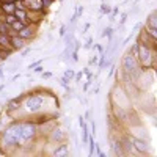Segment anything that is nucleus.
I'll return each instance as SVG.
<instances>
[{"instance_id": "nucleus-1", "label": "nucleus", "mask_w": 157, "mask_h": 157, "mask_svg": "<svg viewBox=\"0 0 157 157\" xmlns=\"http://www.w3.org/2000/svg\"><path fill=\"white\" fill-rule=\"evenodd\" d=\"M22 145L21 140V121H13L5 127V130L0 135V146L2 148H17Z\"/></svg>"}, {"instance_id": "nucleus-18", "label": "nucleus", "mask_w": 157, "mask_h": 157, "mask_svg": "<svg viewBox=\"0 0 157 157\" xmlns=\"http://www.w3.org/2000/svg\"><path fill=\"white\" fill-rule=\"evenodd\" d=\"M110 13H112V8L109 5H105V3L101 5V14H110Z\"/></svg>"}, {"instance_id": "nucleus-20", "label": "nucleus", "mask_w": 157, "mask_h": 157, "mask_svg": "<svg viewBox=\"0 0 157 157\" xmlns=\"http://www.w3.org/2000/svg\"><path fill=\"white\" fill-rule=\"evenodd\" d=\"M63 75H64V77H68L69 80H71V78H74L75 72H74V69H66V71H64V74H63Z\"/></svg>"}, {"instance_id": "nucleus-14", "label": "nucleus", "mask_w": 157, "mask_h": 157, "mask_svg": "<svg viewBox=\"0 0 157 157\" xmlns=\"http://www.w3.org/2000/svg\"><path fill=\"white\" fill-rule=\"evenodd\" d=\"M146 27L148 29H157V11H152L146 19Z\"/></svg>"}, {"instance_id": "nucleus-12", "label": "nucleus", "mask_w": 157, "mask_h": 157, "mask_svg": "<svg viewBox=\"0 0 157 157\" xmlns=\"http://www.w3.org/2000/svg\"><path fill=\"white\" fill-rule=\"evenodd\" d=\"M68 152H69V149H68L66 145H64V141H63V143H57V148L54 149V155H57V157H64V155H68Z\"/></svg>"}, {"instance_id": "nucleus-17", "label": "nucleus", "mask_w": 157, "mask_h": 157, "mask_svg": "<svg viewBox=\"0 0 157 157\" xmlns=\"http://www.w3.org/2000/svg\"><path fill=\"white\" fill-rule=\"evenodd\" d=\"M69 82H71V80H69L68 77H64V75H63V77L60 78V85H61V86H63L64 90H66V88H69Z\"/></svg>"}, {"instance_id": "nucleus-24", "label": "nucleus", "mask_w": 157, "mask_h": 157, "mask_svg": "<svg viewBox=\"0 0 157 157\" xmlns=\"http://www.w3.org/2000/svg\"><path fill=\"white\" fill-rule=\"evenodd\" d=\"M91 44H93V38H88V39H86V44H85L83 47H85V49H91V47H93Z\"/></svg>"}, {"instance_id": "nucleus-31", "label": "nucleus", "mask_w": 157, "mask_h": 157, "mask_svg": "<svg viewBox=\"0 0 157 157\" xmlns=\"http://www.w3.org/2000/svg\"><path fill=\"white\" fill-rule=\"evenodd\" d=\"M33 69H35V72H43V68H41V66H39V64H38V66H36V68H33Z\"/></svg>"}, {"instance_id": "nucleus-23", "label": "nucleus", "mask_w": 157, "mask_h": 157, "mask_svg": "<svg viewBox=\"0 0 157 157\" xmlns=\"http://www.w3.org/2000/svg\"><path fill=\"white\" fill-rule=\"evenodd\" d=\"M98 61H99V58L94 55V57H91L90 58V61H88V64H90V66H91V64H98Z\"/></svg>"}, {"instance_id": "nucleus-32", "label": "nucleus", "mask_w": 157, "mask_h": 157, "mask_svg": "<svg viewBox=\"0 0 157 157\" xmlns=\"http://www.w3.org/2000/svg\"><path fill=\"white\" fill-rule=\"evenodd\" d=\"M50 72H43V78H50Z\"/></svg>"}, {"instance_id": "nucleus-5", "label": "nucleus", "mask_w": 157, "mask_h": 157, "mask_svg": "<svg viewBox=\"0 0 157 157\" xmlns=\"http://www.w3.org/2000/svg\"><path fill=\"white\" fill-rule=\"evenodd\" d=\"M38 137V124L35 121H21V140L22 145H27Z\"/></svg>"}, {"instance_id": "nucleus-7", "label": "nucleus", "mask_w": 157, "mask_h": 157, "mask_svg": "<svg viewBox=\"0 0 157 157\" xmlns=\"http://www.w3.org/2000/svg\"><path fill=\"white\" fill-rule=\"evenodd\" d=\"M130 140H132V146H134V151L137 154H149L151 152L149 141H145L143 138H137L132 135H130Z\"/></svg>"}, {"instance_id": "nucleus-16", "label": "nucleus", "mask_w": 157, "mask_h": 157, "mask_svg": "<svg viewBox=\"0 0 157 157\" xmlns=\"http://www.w3.org/2000/svg\"><path fill=\"white\" fill-rule=\"evenodd\" d=\"M101 36L102 38H109V41H112V36H113V29L112 27H105V29H104L102 30V33H101Z\"/></svg>"}, {"instance_id": "nucleus-33", "label": "nucleus", "mask_w": 157, "mask_h": 157, "mask_svg": "<svg viewBox=\"0 0 157 157\" xmlns=\"http://www.w3.org/2000/svg\"><path fill=\"white\" fill-rule=\"evenodd\" d=\"M94 47H96L99 52H102V50H104V49H102V46H99V44H98V46H94Z\"/></svg>"}, {"instance_id": "nucleus-2", "label": "nucleus", "mask_w": 157, "mask_h": 157, "mask_svg": "<svg viewBox=\"0 0 157 157\" xmlns=\"http://www.w3.org/2000/svg\"><path fill=\"white\" fill-rule=\"evenodd\" d=\"M137 60L145 69H152L154 66V60H155V49L146 46V44H141L138 43L137 47Z\"/></svg>"}, {"instance_id": "nucleus-3", "label": "nucleus", "mask_w": 157, "mask_h": 157, "mask_svg": "<svg viewBox=\"0 0 157 157\" xmlns=\"http://www.w3.org/2000/svg\"><path fill=\"white\" fill-rule=\"evenodd\" d=\"M121 66H123V72H124V74H129L130 78H132V82L135 83V78H137V75H138V72H140V63H138L137 57H135L130 50L123 57Z\"/></svg>"}, {"instance_id": "nucleus-30", "label": "nucleus", "mask_w": 157, "mask_h": 157, "mask_svg": "<svg viewBox=\"0 0 157 157\" xmlns=\"http://www.w3.org/2000/svg\"><path fill=\"white\" fill-rule=\"evenodd\" d=\"M141 27H143V24H141V22H137V24H135V27H134V32H135V30H140Z\"/></svg>"}, {"instance_id": "nucleus-11", "label": "nucleus", "mask_w": 157, "mask_h": 157, "mask_svg": "<svg viewBox=\"0 0 157 157\" xmlns=\"http://www.w3.org/2000/svg\"><path fill=\"white\" fill-rule=\"evenodd\" d=\"M13 14L16 16V19H19V21H24L25 24H29V11L25 10V8H16Z\"/></svg>"}, {"instance_id": "nucleus-19", "label": "nucleus", "mask_w": 157, "mask_h": 157, "mask_svg": "<svg viewBox=\"0 0 157 157\" xmlns=\"http://www.w3.org/2000/svg\"><path fill=\"white\" fill-rule=\"evenodd\" d=\"M3 21H5L6 24H13V22L16 21V16H14V14H6V16L3 17Z\"/></svg>"}, {"instance_id": "nucleus-8", "label": "nucleus", "mask_w": 157, "mask_h": 157, "mask_svg": "<svg viewBox=\"0 0 157 157\" xmlns=\"http://www.w3.org/2000/svg\"><path fill=\"white\" fill-rule=\"evenodd\" d=\"M10 43L13 50H22L25 47V39H22L19 35H11L10 36Z\"/></svg>"}, {"instance_id": "nucleus-28", "label": "nucleus", "mask_w": 157, "mask_h": 157, "mask_svg": "<svg viewBox=\"0 0 157 157\" xmlns=\"http://www.w3.org/2000/svg\"><path fill=\"white\" fill-rule=\"evenodd\" d=\"M30 52H32V49H29V47H27V49H24V50H22V57H27Z\"/></svg>"}, {"instance_id": "nucleus-9", "label": "nucleus", "mask_w": 157, "mask_h": 157, "mask_svg": "<svg viewBox=\"0 0 157 157\" xmlns=\"http://www.w3.org/2000/svg\"><path fill=\"white\" fill-rule=\"evenodd\" d=\"M17 35H19L22 39H25V41H27V39L35 38L36 32H35V27H32V25H29V24H27L22 30H19V32H17Z\"/></svg>"}, {"instance_id": "nucleus-26", "label": "nucleus", "mask_w": 157, "mask_h": 157, "mask_svg": "<svg viewBox=\"0 0 157 157\" xmlns=\"http://www.w3.org/2000/svg\"><path fill=\"white\" fill-rule=\"evenodd\" d=\"M66 35V25H61L60 27V36H64Z\"/></svg>"}, {"instance_id": "nucleus-36", "label": "nucleus", "mask_w": 157, "mask_h": 157, "mask_svg": "<svg viewBox=\"0 0 157 157\" xmlns=\"http://www.w3.org/2000/svg\"><path fill=\"white\" fill-rule=\"evenodd\" d=\"M61 2H63V0H61Z\"/></svg>"}, {"instance_id": "nucleus-10", "label": "nucleus", "mask_w": 157, "mask_h": 157, "mask_svg": "<svg viewBox=\"0 0 157 157\" xmlns=\"http://www.w3.org/2000/svg\"><path fill=\"white\" fill-rule=\"evenodd\" d=\"M112 152L115 154V155H126V152H124V148H123V143H121V140L118 138V140H112Z\"/></svg>"}, {"instance_id": "nucleus-13", "label": "nucleus", "mask_w": 157, "mask_h": 157, "mask_svg": "<svg viewBox=\"0 0 157 157\" xmlns=\"http://www.w3.org/2000/svg\"><path fill=\"white\" fill-rule=\"evenodd\" d=\"M0 8L3 10L5 14H13L14 10H16V3L13 2V0H6V2H3L2 5H0Z\"/></svg>"}, {"instance_id": "nucleus-35", "label": "nucleus", "mask_w": 157, "mask_h": 157, "mask_svg": "<svg viewBox=\"0 0 157 157\" xmlns=\"http://www.w3.org/2000/svg\"><path fill=\"white\" fill-rule=\"evenodd\" d=\"M0 61H2V49H0Z\"/></svg>"}, {"instance_id": "nucleus-29", "label": "nucleus", "mask_w": 157, "mask_h": 157, "mask_svg": "<svg viewBox=\"0 0 157 157\" xmlns=\"http://www.w3.org/2000/svg\"><path fill=\"white\" fill-rule=\"evenodd\" d=\"M115 69H116V66H115V64H113V66L110 68V71H109V77H112V75L115 74Z\"/></svg>"}, {"instance_id": "nucleus-15", "label": "nucleus", "mask_w": 157, "mask_h": 157, "mask_svg": "<svg viewBox=\"0 0 157 157\" xmlns=\"http://www.w3.org/2000/svg\"><path fill=\"white\" fill-rule=\"evenodd\" d=\"M25 25H27V24H25L24 21H19V19H16V21L13 22V24H10V29H11L13 32H14V33H17L19 30H22V29L25 27Z\"/></svg>"}, {"instance_id": "nucleus-34", "label": "nucleus", "mask_w": 157, "mask_h": 157, "mask_svg": "<svg viewBox=\"0 0 157 157\" xmlns=\"http://www.w3.org/2000/svg\"><path fill=\"white\" fill-rule=\"evenodd\" d=\"M3 75V71H2V68H0V77H2Z\"/></svg>"}, {"instance_id": "nucleus-21", "label": "nucleus", "mask_w": 157, "mask_h": 157, "mask_svg": "<svg viewBox=\"0 0 157 157\" xmlns=\"http://www.w3.org/2000/svg\"><path fill=\"white\" fill-rule=\"evenodd\" d=\"M83 11H85V8H83L82 5H77V6H75V16H77V17H78V16H82V14H83Z\"/></svg>"}, {"instance_id": "nucleus-4", "label": "nucleus", "mask_w": 157, "mask_h": 157, "mask_svg": "<svg viewBox=\"0 0 157 157\" xmlns=\"http://www.w3.org/2000/svg\"><path fill=\"white\" fill-rule=\"evenodd\" d=\"M44 101H46V96L44 94H30L25 98L24 104H22V109L27 112V113H32V115H36L43 110L44 107Z\"/></svg>"}, {"instance_id": "nucleus-22", "label": "nucleus", "mask_w": 157, "mask_h": 157, "mask_svg": "<svg viewBox=\"0 0 157 157\" xmlns=\"http://www.w3.org/2000/svg\"><path fill=\"white\" fill-rule=\"evenodd\" d=\"M127 16H129V13H123V16H121V19H120V25L123 27V25L126 24V21H127Z\"/></svg>"}, {"instance_id": "nucleus-25", "label": "nucleus", "mask_w": 157, "mask_h": 157, "mask_svg": "<svg viewBox=\"0 0 157 157\" xmlns=\"http://www.w3.org/2000/svg\"><path fill=\"white\" fill-rule=\"evenodd\" d=\"M72 61H78V50H75V49L72 52Z\"/></svg>"}, {"instance_id": "nucleus-27", "label": "nucleus", "mask_w": 157, "mask_h": 157, "mask_svg": "<svg viewBox=\"0 0 157 157\" xmlns=\"http://www.w3.org/2000/svg\"><path fill=\"white\" fill-rule=\"evenodd\" d=\"M41 63H43V60H39V61H35V63H32L30 66H29V69H33V68H36L38 64H41Z\"/></svg>"}, {"instance_id": "nucleus-6", "label": "nucleus", "mask_w": 157, "mask_h": 157, "mask_svg": "<svg viewBox=\"0 0 157 157\" xmlns=\"http://www.w3.org/2000/svg\"><path fill=\"white\" fill-rule=\"evenodd\" d=\"M47 135H49V141H52V143H63L64 140L68 138V134L64 132V129L57 126V124L52 127V130Z\"/></svg>"}]
</instances>
